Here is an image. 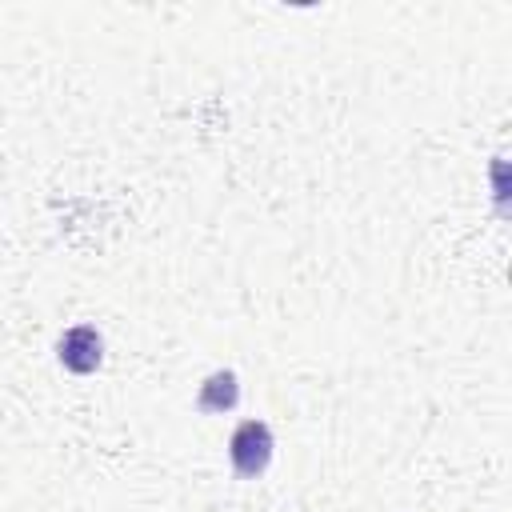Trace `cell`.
I'll return each mask as SVG.
<instances>
[{
  "mask_svg": "<svg viewBox=\"0 0 512 512\" xmlns=\"http://www.w3.org/2000/svg\"><path fill=\"white\" fill-rule=\"evenodd\" d=\"M272 452H276V440H272V428L264 420H240L228 436V460H232V472L240 480L264 476L272 464Z\"/></svg>",
  "mask_w": 512,
  "mask_h": 512,
  "instance_id": "obj_1",
  "label": "cell"
},
{
  "mask_svg": "<svg viewBox=\"0 0 512 512\" xmlns=\"http://www.w3.org/2000/svg\"><path fill=\"white\" fill-rule=\"evenodd\" d=\"M56 360L72 372V376H92L104 364V336L92 324H72L60 332L56 340Z\"/></svg>",
  "mask_w": 512,
  "mask_h": 512,
  "instance_id": "obj_2",
  "label": "cell"
},
{
  "mask_svg": "<svg viewBox=\"0 0 512 512\" xmlns=\"http://www.w3.org/2000/svg\"><path fill=\"white\" fill-rule=\"evenodd\" d=\"M240 404V376L232 368H216L204 376L200 392H196V412L204 416H224Z\"/></svg>",
  "mask_w": 512,
  "mask_h": 512,
  "instance_id": "obj_3",
  "label": "cell"
}]
</instances>
